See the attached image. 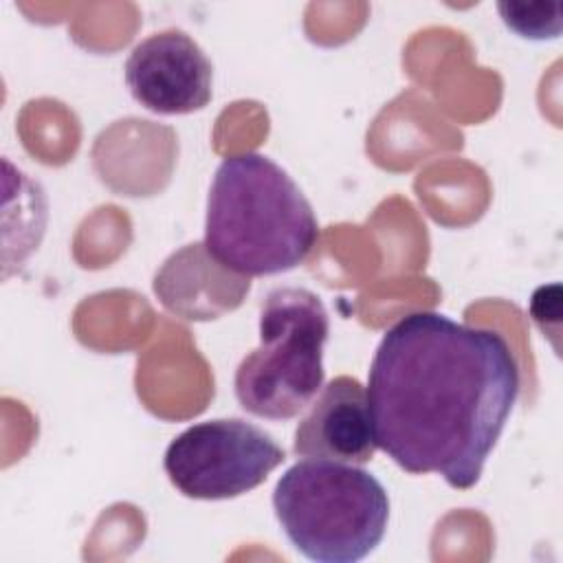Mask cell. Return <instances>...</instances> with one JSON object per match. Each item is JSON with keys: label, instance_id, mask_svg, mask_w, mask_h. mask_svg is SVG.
Masks as SVG:
<instances>
[{"label": "cell", "instance_id": "4", "mask_svg": "<svg viewBox=\"0 0 563 563\" xmlns=\"http://www.w3.org/2000/svg\"><path fill=\"white\" fill-rule=\"evenodd\" d=\"M328 312L306 288H275L260 312V345L249 352L233 378L244 411L288 420L299 416L323 387Z\"/></svg>", "mask_w": 563, "mask_h": 563}, {"label": "cell", "instance_id": "7", "mask_svg": "<svg viewBox=\"0 0 563 563\" xmlns=\"http://www.w3.org/2000/svg\"><path fill=\"white\" fill-rule=\"evenodd\" d=\"M365 387L358 378H332L295 429L292 451L299 457L365 464L376 451Z\"/></svg>", "mask_w": 563, "mask_h": 563}, {"label": "cell", "instance_id": "8", "mask_svg": "<svg viewBox=\"0 0 563 563\" xmlns=\"http://www.w3.org/2000/svg\"><path fill=\"white\" fill-rule=\"evenodd\" d=\"M152 286L172 314L209 321L235 310L251 290V279L220 264L205 242H194L163 262Z\"/></svg>", "mask_w": 563, "mask_h": 563}, {"label": "cell", "instance_id": "5", "mask_svg": "<svg viewBox=\"0 0 563 563\" xmlns=\"http://www.w3.org/2000/svg\"><path fill=\"white\" fill-rule=\"evenodd\" d=\"M284 460V449L264 429L240 418H216L178 433L163 466L185 497L211 501L257 488Z\"/></svg>", "mask_w": 563, "mask_h": 563}, {"label": "cell", "instance_id": "6", "mask_svg": "<svg viewBox=\"0 0 563 563\" xmlns=\"http://www.w3.org/2000/svg\"><path fill=\"white\" fill-rule=\"evenodd\" d=\"M123 70L130 95L156 114H189L211 101L213 66L180 29L139 42Z\"/></svg>", "mask_w": 563, "mask_h": 563}, {"label": "cell", "instance_id": "2", "mask_svg": "<svg viewBox=\"0 0 563 563\" xmlns=\"http://www.w3.org/2000/svg\"><path fill=\"white\" fill-rule=\"evenodd\" d=\"M319 240V222L299 185L257 152L227 156L213 176L205 246L227 268L264 277L299 266Z\"/></svg>", "mask_w": 563, "mask_h": 563}, {"label": "cell", "instance_id": "1", "mask_svg": "<svg viewBox=\"0 0 563 563\" xmlns=\"http://www.w3.org/2000/svg\"><path fill=\"white\" fill-rule=\"evenodd\" d=\"M508 341L433 310L400 317L367 376L374 440L402 471L473 488L519 396Z\"/></svg>", "mask_w": 563, "mask_h": 563}, {"label": "cell", "instance_id": "3", "mask_svg": "<svg viewBox=\"0 0 563 563\" xmlns=\"http://www.w3.org/2000/svg\"><path fill=\"white\" fill-rule=\"evenodd\" d=\"M275 517L297 552L317 563H356L385 537L389 497L358 464L301 460L273 490Z\"/></svg>", "mask_w": 563, "mask_h": 563}, {"label": "cell", "instance_id": "9", "mask_svg": "<svg viewBox=\"0 0 563 563\" xmlns=\"http://www.w3.org/2000/svg\"><path fill=\"white\" fill-rule=\"evenodd\" d=\"M504 24L521 37L550 40L561 33V4H530V2H499L497 4Z\"/></svg>", "mask_w": 563, "mask_h": 563}]
</instances>
